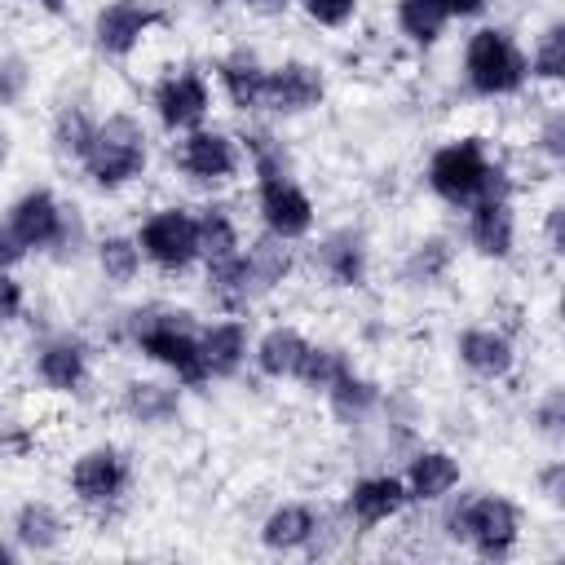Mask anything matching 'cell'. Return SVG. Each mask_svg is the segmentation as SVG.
<instances>
[{
  "label": "cell",
  "instance_id": "obj_37",
  "mask_svg": "<svg viewBox=\"0 0 565 565\" xmlns=\"http://www.w3.org/2000/svg\"><path fill=\"white\" fill-rule=\"evenodd\" d=\"M26 84H31L26 57H18V53L0 57V102H18V97L26 93Z\"/></svg>",
  "mask_w": 565,
  "mask_h": 565
},
{
  "label": "cell",
  "instance_id": "obj_13",
  "mask_svg": "<svg viewBox=\"0 0 565 565\" xmlns=\"http://www.w3.org/2000/svg\"><path fill=\"white\" fill-rule=\"evenodd\" d=\"M62 221H66V207L57 203L53 190H40V185H35V190H22V194L4 207V225L22 238L26 252L53 247L57 234H62Z\"/></svg>",
  "mask_w": 565,
  "mask_h": 565
},
{
  "label": "cell",
  "instance_id": "obj_12",
  "mask_svg": "<svg viewBox=\"0 0 565 565\" xmlns=\"http://www.w3.org/2000/svg\"><path fill=\"white\" fill-rule=\"evenodd\" d=\"M177 168L199 185H225L238 172V141L221 128H190L177 141Z\"/></svg>",
  "mask_w": 565,
  "mask_h": 565
},
{
  "label": "cell",
  "instance_id": "obj_33",
  "mask_svg": "<svg viewBox=\"0 0 565 565\" xmlns=\"http://www.w3.org/2000/svg\"><path fill=\"white\" fill-rule=\"evenodd\" d=\"M93 128H97V119L79 106V102H66L57 115H53V150L62 154V159H84V150H88V141H93Z\"/></svg>",
  "mask_w": 565,
  "mask_h": 565
},
{
  "label": "cell",
  "instance_id": "obj_24",
  "mask_svg": "<svg viewBox=\"0 0 565 565\" xmlns=\"http://www.w3.org/2000/svg\"><path fill=\"white\" fill-rule=\"evenodd\" d=\"M305 335L296 327H269L256 344H252V362L265 380H296V366L305 358Z\"/></svg>",
  "mask_w": 565,
  "mask_h": 565
},
{
  "label": "cell",
  "instance_id": "obj_22",
  "mask_svg": "<svg viewBox=\"0 0 565 565\" xmlns=\"http://www.w3.org/2000/svg\"><path fill=\"white\" fill-rule=\"evenodd\" d=\"M318 525H322V516L309 503H278L260 521V543L269 552H300L318 539Z\"/></svg>",
  "mask_w": 565,
  "mask_h": 565
},
{
  "label": "cell",
  "instance_id": "obj_14",
  "mask_svg": "<svg viewBox=\"0 0 565 565\" xmlns=\"http://www.w3.org/2000/svg\"><path fill=\"white\" fill-rule=\"evenodd\" d=\"M313 265L331 287H366L371 274V247L362 230H331L313 247Z\"/></svg>",
  "mask_w": 565,
  "mask_h": 565
},
{
  "label": "cell",
  "instance_id": "obj_9",
  "mask_svg": "<svg viewBox=\"0 0 565 565\" xmlns=\"http://www.w3.org/2000/svg\"><path fill=\"white\" fill-rule=\"evenodd\" d=\"M150 106L159 115V124L168 132H190V128H203L207 110H212V88L199 71L181 66V71H168L154 93H150Z\"/></svg>",
  "mask_w": 565,
  "mask_h": 565
},
{
  "label": "cell",
  "instance_id": "obj_45",
  "mask_svg": "<svg viewBox=\"0 0 565 565\" xmlns=\"http://www.w3.org/2000/svg\"><path fill=\"white\" fill-rule=\"evenodd\" d=\"M26 4H35L44 13H66V0H26Z\"/></svg>",
  "mask_w": 565,
  "mask_h": 565
},
{
  "label": "cell",
  "instance_id": "obj_6",
  "mask_svg": "<svg viewBox=\"0 0 565 565\" xmlns=\"http://www.w3.org/2000/svg\"><path fill=\"white\" fill-rule=\"evenodd\" d=\"M141 260H150L159 274H185L199 260V221L190 207L168 203L154 207L137 230Z\"/></svg>",
  "mask_w": 565,
  "mask_h": 565
},
{
  "label": "cell",
  "instance_id": "obj_42",
  "mask_svg": "<svg viewBox=\"0 0 565 565\" xmlns=\"http://www.w3.org/2000/svg\"><path fill=\"white\" fill-rule=\"evenodd\" d=\"M561 225H565V207L552 203V207H547V225H543V234H547V252H561Z\"/></svg>",
  "mask_w": 565,
  "mask_h": 565
},
{
  "label": "cell",
  "instance_id": "obj_5",
  "mask_svg": "<svg viewBox=\"0 0 565 565\" xmlns=\"http://www.w3.org/2000/svg\"><path fill=\"white\" fill-rule=\"evenodd\" d=\"M446 534L455 543H468L486 561H503V556H512V547L521 539V512L503 494H468L450 508Z\"/></svg>",
  "mask_w": 565,
  "mask_h": 565
},
{
  "label": "cell",
  "instance_id": "obj_21",
  "mask_svg": "<svg viewBox=\"0 0 565 565\" xmlns=\"http://www.w3.org/2000/svg\"><path fill=\"white\" fill-rule=\"evenodd\" d=\"M265 75H269V66L252 53V49H234V53H225L221 62H216V84H221V93H225V102L234 106V110H260V93H265Z\"/></svg>",
  "mask_w": 565,
  "mask_h": 565
},
{
  "label": "cell",
  "instance_id": "obj_2",
  "mask_svg": "<svg viewBox=\"0 0 565 565\" xmlns=\"http://www.w3.org/2000/svg\"><path fill=\"white\" fill-rule=\"evenodd\" d=\"M124 331H128V340L141 349V358H150L154 366H163L181 388H203V384H207L199 331H194V318H190L185 309L141 305V309L128 313Z\"/></svg>",
  "mask_w": 565,
  "mask_h": 565
},
{
  "label": "cell",
  "instance_id": "obj_29",
  "mask_svg": "<svg viewBox=\"0 0 565 565\" xmlns=\"http://www.w3.org/2000/svg\"><path fill=\"white\" fill-rule=\"evenodd\" d=\"M207 296L225 309V313H243V309H252L256 305V291H252V282H247V265H243V252L238 256H230V260H216V265H207Z\"/></svg>",
  "mask_w": 565,
  "mask_h": 565
},
{
  "label": "cell",
  "instance_id": "obj_17",
  "mask_svg": "<svg viewBox=\"0 0 565 565\" xmlns=\"http://www.w3.org/2000/svg\"><path fill=\"white\" fill-rule=\"evenodd\" d=\"M455 353H459V362L477 375V380H508L512 371H516V344H512V335L508 331H499V327H468V331H459V340H455Z\"/></svg>",
  "mask_w": 565,
  "mask_h": 565
},
{
  "label": "cell",
  "instance_id": "obj_32",
  "mask_svg": "<svg viewBox=\"0 0 565 565\" xmlns=\"http://www.w3.org/2000/svg\"><path fill=\"white\" fill-rule=\"evenodd\" d=\"M353 362H349V353L340 349V344H305V358H300V366H296V380L305 384V388H313V393H327L344 371H349Z\"/></svg>",
  "mask_w": 565,
  "mask_h": 565
},
{
  "label": "cell",
  "instance_id": "obj_1",
  "mask_svg": "<svg viewBox=\"0 0 565 565\" xmlns=\"http://www.w3.org/2000/svg\"><path fill=\"white\" fill-rule=\"evenodd\" d=\"M428 190L450 207H472L477 199H512V172L490 159L481 137H455L428 154Z\"/></svg>",
  "mask_w": 565,
  "mask_h": 565
},
{
  "label": "cell",
  "instance_id": "obj_30",
  "mask_svg": "<svg viewBox=\"0 0 565 565\" xmlns=\"http://www.w3.org/2000/svg\"><path fill=\"white\" fill-rule=\"evenodd\" d=\"M97 269L110 287H128L141 274V247L137 234H106L97 238Z\"/></svg>",
  "mask_w": 565,
  "mask_h": 565
},
{
  "label": "cell",
  "instance_id": "obj_48",
  "mask_svg": "<svg viewBox=\"0 0 565 565\" xmlns=\"http://www.w3.org/2000/svg\"><path fill=\"white\" fill-rule=\"evenodd\" d=\"M238 4H247V9H260V4H278V0H238Z\"/></svg>",
  "mask_w": 565,
  "mask_h": 565
},
{
  "label": "cell",
  "instance_id": "obj_20",
  "mask_svg": "<svg viewBox=\"0 0 565 565\" xmlns=\"http://www.w3.org/2000/svg\"><path fill=\"white\" fill-rule=\"evenodd\" d=\"M199 349H203V366H207V380H230L243 371L247 353H252V340H247V322L225 313L221 322H207L199 331Z\"/></svg>",
  "mask_w": 565,
  "mask_h": 565
},
{
  "label": "cell",
  "instance_id": "obj_36",
  "mask_svg": "<svg viewBox=\"0 0 565 565\" xmlns=\"http://www.w3.org/2000/svg\"><path fill=\"white\" fill-rule=\"evenodd\" d=\"M296 4H300V13H305L313 26H327V31L349 26L353 13H358V0H296Z\"/></svg>",
  "mask_w": 565,
  "mask_h": 565
},
{
  "label": "cell",
  "instance_id": "obj_46",
  "mask_svg": "<svg viewBox=\"0 0 565 565\" xmlns=\"http://www.w3.org/2000/svg\"><path fill=\"white\" fill-rule=\"evenodd\" d=\"M18 561V547L13 543H0V565H13Z\"/></svg>",
  "mask_w": 565,
  "mask_h": 565
},
{
  "label": "cell",
  "instance_id": "obj_23",
  "mask_svg": "<svg viewBox=\"0 0 565 565\" xmlns=\"http://www.w3.org/2000/svg\"><path fill=\"white\" fill-rule=\"evenodd\" d=\"M243 265H247V282H252L256 300H265L274 287H282L291 278L296 256H291V243H282L274 234H260L252 247H243Z\"/></svg>",
  "mask_w": 565,
  "mask_h": 565
},
{
  "label": "cell",
  "instance_id": "obj_31",
  "mask_svg": "<svg viewBox=\"0 0 565 565\" xmlns=\"http://www.w3.org/2000/svg\"><path fill=\"white\" fill-rule=\"evenodd\" d=\"M393 18H397V31L411 44H419V49L437 44L441 31H446V22H450V13L437 0H397V13Z\"/></svg>",
  "mask_w": 565,
  "mask_h": 565
},
{
  "label": "cell",
  "instance_id": "obj_8",
  "mask_svg": "<svg viewBox=\"0 0 565 565\" xmlns=\"http://www.w3.org/2000/svg\"><path fill=\"white\" fill-rule=\"evenodd\" d=\"M256 212L265 234L282 238V243H300L313 234V199L305 194V185L291 172H274V177H256Z\"/></svg>",
  "mask_w": 565,
  "mask_h": 565
},
{
  "label": "cell",
  "instance_id": "obj_11",
  "mask_svg": "<svg viewBox=\"0 0 565 565\" xmlns=\"http://www.w3.org/2000/svg\"><path fill=\"white\" fill-rule=\"evenodd\" d=\"M159 26V9L150 0H106L93 13V44L106 57H128Z\"/></svg>",
  "mask_w": 565,
  "mask_h": 565
},
{
  "label": "cell",
  "instance_id": "obj_18",
  "mask_svg": "<svg viewBox=\"0 0 565 565\" xmlns=\"http://www.w3.org/2000/svg\"><path fill=\"white\" fill-rule=\"evenodd\" d=\"M88 344L79 335H53L35 349V380L53 393H79L88 384Z\"/></svg>",
  "mask_w": 565,
  "mask_h": 565
},
{
  "label": "cell",
  "instance_id": "obj_16",
  "mask_svg": "<svg viewBox=\"0 0 565 565\" xmlns=\"http://www.w3.org/2000/svg\"><path fill=\"white\" fill-rule=\"evenodd\" d=\"M468 212V243L486 260H508L516 252V212L512 199H477Z\"/></svg>",
  "mask_w": 565,
  "mask_h": 565
},
{
  "label": "cell",
  "instance_id": "obj_3",
  "mask_svg": "<svg viewBox=\"0 0 565 565\" xmlns=\"http://www.w3.org/2000/svg\"><path fill=\"white\" fill-rule=\"evenodd\" d=\"M146 159H150V150H146L141 119L115 110V115L97 119L93 141H88L79 163H84V172H88V181L97 190H124L146 172Z\"/></svg>",
  "mask_w": 565,
  "mask_h": 565
},
{
  "label": "cell",
  "instance_id": "obj_10",
  "mask_svg": "<svg viewBox=\"0 0 565 565\" xmlns=\"http://www.w3.org/2000/svg\"><path fill=\"white\" fill-rule=\"evenodd\" d=\"M322 97H327L322 66L291 57V62L269 66L265 93H260V110H269V115H309V110L322 106Z\"/></svg>",
  "mask_w": 565,
  "mask_h": 565
},
{
  "label": "cell",
  "instance_id": "obj_38",
  "mask_svg": "<svg viewBox=\"0 0 565 565\" xmlns=\"http://www.w3.org/2000/svg\"><path fill=\"white\" fill-rule=\"evenodd\" d=\"M539 150H543L552 163L565 159V115H561V110H547V119H543V128H539Z\"/></svg>",
  "mask_w": 565,
  "mask_h": 565
},
{
  "label": "cell",
  "instance_id": "obj_44",
  "mask_svg": "<svg viewBox=\"0 0 565 565\" xmlns=\"http://www.w3.org/2000/svg\"><path fill=\"white\" fill-rule=\"evenodd\" d=\"M437 4H441L450 18H477V13H481L490 0H437Z\"/></svg>",
  "mask_w": 565,
  "mask_h": 565
},
{
  "label": "cell",
  "instance_id": "obj_19",
  "mask_svg": "<svg viewBox=\"0 0 565 565\" xmlns=\"http://www.w3.org/2000/svg\"><path fill=\"white\" fill-rule=\"evenodd\" d=\"M459 477H463V468H459V459H455L450 450H441V446H424V450L411 455L402 486H406L411 503H441V499L459 486Z\"/></svg>",
  "mask_w": 565,
  "mask_h": 565
},
{
  "label": "cell",
  "instance_id": "obj_39",
  "mask_svg": "<svg viewBox=\"0 0 565 565\" xmlns=\"http://www.w3.org/2000/svg\"><path fill=\"white\" fill-rule=\"evenodd\" d=\"M22 309H26V291H22V282H18L9 269H0V322H18Z\"/></svg>",
  "mask_w": 565,
  "mask_h": 565
},
{
  "label": "cell",
  "instance_id": "obj_47",
  "mask_svg": "<svg viewBox=\"0 0 565 565\" xmlns=\"http://www.w3.org/2000/svg\"><path fill=\"white\" fill-rule=\"evenodd\" d=\"M4 154H9V132L0 128V159H4Z\"/></svg>",
  "mask_w": 565,
  "mask_h": 565
},
{
  "label": "cell",
  "instance_id": "obj_28",
  "mask_svg": "<svg viewBox=\"0 0 565 565\" xmlns=\"http://www.w3.org/2000/svg\"><path fill=\"white\" fill-rule=\"evenodd\" d=\"M380 402H384V388H380L375 380L358 375L353 366H349V371L327 388V406H331V415H335V419H344V424H362Z\"/></svg>",
  "mask_w": 565,
  "mask_h": 565
},
{
  "label": "cell",
  "instance_id": "obj_43",
  "mask_svg": "<svg viewBox=\"0 0 565 565\" xmlns=\"http://www.w3.org/2000/svg\"><path fill=\"white\" fill-rule=\"evenodd\" d=\"M539 481H543V494H547L552 503H561V486H565V463H547V472H543Z\"/></svg>",
  "mask_w": 565,
  "mask_h": 565
},
{
  "label": "cell",
  "instance_id": "obj_40",
  "mask_svg": "<svg viewBox=\"0 0 565 565\" xmlns=\"http://www.w3.org/2000/svg\"><path fill=\"white\" fill-rule=\"evenodd\" d=\"M534 419H539V428H543L547 437H561V424H565V406H561V393H547V402L534 411Z\"/></svg>",
  "mask_w": 565,
  "mask_h": 565
},
{
  "label": "cell",
  "instance_id": "obj_15",
  "mask_svg": "<svg viewBox=\"0 0 565 565\" xmlns=\"http://www.w3.org/2000/svg\"><path fill=\"white\" fill-rule=\"evenodd\" d=\"M406 503H411V494H406L402 477H393V472L358 477V481L349 486V494H344V512H349V521H358L362 530H375V525L402 516Z\"/></svg>",
  "mask_w": 565,
  "mask_h": 565
},
{
  "label": "cell",
  "instance_id": "obj_34",
  "mask_svg": "<svg viewBox=\"0 0 565 565\" xmlns=\"http://www.w3.org/2000/svg\"><path fill=\"white\" fill-rule=\"evenodd\" d=\"M530 66V79H543V84H556L565 75V26L552 22L539 40H534V53L525 57Z\"/></svg>",
  "mask_w": 565,
  "mask_h": 565
},
{
  "label": "cell",
  "instance_id": "obj_7",
  "mask_svg": "<svg viewBox=\"0 0 565 565\" xmlns=\"http://www.w3.org/2000/svg\"><path fill=\"white\" fill-rule=\"evenodd\" d=\"M132 486V463L119 446L97 441L88 450L75 455L71 463V494L88 508V512H110Z\"/></svg>",
  "mask_w": 565,
  "mask_h": 565
},
{
  "label": "cell",
  "instance_id": "obj_41",
  "mask_svg": "<svg viewBox=\"0 0 565 565\" xmlns=\"http://www.w3.org/2000/svg\"><path fill=\"white\" fill-rule=\"evenodd\" d=\"M26 260V247H22V238L0 221V269H13V265H22Z\"/></svg>",
  "mask_w": 565,
  "mask_h": 565
},
{
  "label": "cell",
  "instance_id": "obj_25",
  "mask_svg": "<svg viewBox=\"0 0 565 565\" xmlns=\"http://www.w3.org/2000/svg\"><path fill=\"white\" fill-rule=\"evenodd\" d=\"M199 221V260L216 265V260H230L243 252V234H238V221L225 203H207L194 212Z\"/></svg>",
  "mask_w": 565,
  "mask_h": 565
},
{
  "label": "cell",
  "instance_id": "obj_4",
  "mask_svg": "<svg viewBox=\"0 0 565 565\" xmlns=\"http://www.w3.org/2000/svg\"><path fill=\"white\" fill-rule=\"evenodd\" d=\"M463 84L477 97H512L530 84L525 49L508 26H477L463 44Z\"/></svg>",
  "mask_w": 565,
  "mask_h": 565
},
{
  "label": "cell",
  "instance_id": "obj_27",
  "mask_svg": "<svg viewBox=\"0 0 565 565\" xmlns=\"http://www.w3.org/2000/svg\"><path fill=\"white\" fill-rule=\"evenodd\" d=\"M13 539H18V547H26V552H53V547L66 539V521H62V512H57L53 503L31 499V503H22V508L13 512Z\"/></svg>",
  "mask_w": 565,
  "mask_h": 565
},
{
  "label": "cell",
  "instance_id": "obj_26",
  "mask_svg": "<svg viewBox=\"0 0 565 565\" xmlns=\"http://www.w3.org/2000/svg\"><path fill=\"white\" fill-rule=\"evenodd\" d=\"M181 411V393L168 388V384H154V380H132L124 388V415L132 424H146V428H163L172 424Z\"/></svg>",
  "mask_w": 565,
  "mask_h": 565
},
{
  "label": "cell",
  "instance_id": "obj_35",
  "mask_svg": "<svg viewBox=\"0 0 565 565\" xmlns=\"http://www.w3.org/2000/svg\"><path fill=\"white\" fill-rule=\"evenodd\" d=\"M450 260H455V252L446 238H424V243H415V252L406 260V278L411 282H437L450 269Z\"/></svg>",
  "mask_w": 565,
  "mask_h": 565
}]
</instances>
